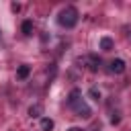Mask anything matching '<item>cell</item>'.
<instances>
[{"label": "cell", "mask_w": 131, "mask_h": 131, "mask_svg": "<svg viewBox=\"0 0 131 131\" xmlns=\"http://www.w3.org/2000/svg\"><path fill=\"white\" fill-rule=\"evenodd\" d=\"M108 72L111 74H123L125 72V61L123 59H113L108 63Z\"/></svg>", "instance_id": "277c9868"}, {"label": "cell", "mask_w": 131, "mask_h": 131, "mask_svg": "<svg viewBox=\"0 0 131 131\" xmlns=\"http://www.w3.org/2000/svg\"><path fill=\"white\" fill-rule=\"evenodd\" d=\"M78 10L74 8V6H66L61 12H59V16H57V23L61 25V27H66V29H74L76 27V23H78Z\"/></svg>", "instance_id": "6da1fadb"}, {"label": "cell", "mask_w": 131, "mask_h": 131, "mask_svg": "<svg viewBox=\"0 0 131 131\" xmlns=\"http://www.w3.org/2000/svg\"><path fill=\"white\" fill-rule=\"evenodd\" d=\"M72 108H74V111H76V115H78V117H82V119H88V117L92 115L90 106H88V104H86V102H84L82 98H80V100H78V102H76V104H74Z\"/></svg>", "instance_id": "3957f363"}, {"label": "cell", "mask_w": 131, "mask_h": 131, "mask_svg": "<svg viewBox=\"0 0 131 131\" xmlns=\"http://www.w3.org/2000/svg\"><path fill=\"white\" fill-rule=\"evenodd\" d=\"M23 33L25 35H33V23L31 20H25L23 23Z\"/></svg>", "instance_id": "8fae6325"}, {"label": "cell", "mask_w": 131, "mask_h": 131, "mask_svg": "<svg viewBox=\"0 0 131 131\" xmlns=\"http://www.w3.org/2000/svg\"><path fill=\"white\" fill-rule=\"evenodd\" d=\"M68 131H82V129H80V127H70Z\"/></svg>", "instance_id": "5bb4252c"}, {"label": "cell", "mask_w": 131, "mask_h": 131, "mask_svg": "<svg viewBox=\"0 0 131 131\" xmlns=\"http://www.w3.org/2000/svg\"><path fill=\"white\" fill-rule=\"evenodd\" d=\"M92 131H98V129H92Z\"/></svg>", "instance_id": "9a60e30c"}, {"label": "cell", "mask_w": 131, "mask_h": 131, "mask_svg": "<svg viewBox=\"0 0 131 131\" xmlns=\"http://www.w3.org/2000/svg\"><path fill=\"white\" fill-rule=\"evenodd\" d=\"M78 63L86 66L90 72H98V68H100V59H98L96 55H86V57H80V59H78Z\"/></svg>", "instance_id": "7a4b0ae2"}, {"label": "cell", "mask_w": 131, "mask_h": 131, "mask_svg": "<svg viewBox=\"0 0 131 131\" xmlns=\"http://www.w3.org/2000/svg\"><path fill=\"white\" fill-rule=\"evenodd\" d=\"M88 96H90V98H92L94 102H98V100H100V90H98L96 86H92V88L88 90Z\"/></svg>", "instance_id": "30bf717a"}, {"label": "cell", "mask_w": 131, "mask_h": 131, "mask_svg": "<svg viewBox=\"0 0 131 131\" xmlns=\"http://www.w3.org/2000/svg\"><path fill=\"white\" fill-rule=\"evenodd\" d=\"M119 121H121V117H119L117 113H113V117H111V123H113V125H117Z\"/></svg>", "instance_id": "7c38bea8"}, {"label": "cell", "mask_w": 131, "mask_h": 131, "mask_svg": "<svg viewBox=\"0 0 131 131\" xmlns=\"http://www.w3.org/2000/svg\"><path fill=\"white\" fill-rule=\"evenodd\" d=\"M80 98H82V92H80L78 88H74V90L70 92V96H68V104H70V106H74V104H76Z\"/></svg>", "instance_id": "8992f818"}, {"label": "cell", "mask_w": 131, "mask_h": 131, "mask_svg": "<svg viewBox=\"0 0 131 131\" xmlns=\"http://www.w3.org/2000/svg\"><path fill=\"white\" fill-rule=\"evenodd\" d=\"M53 127H55L53 119H49V117H43L41 119V131H51Z\"/></svg>", "instance_id": "9c48e42d"}, {"label": "cell", "mask_w": 131, "mask_h": 131, "mask_svg": "<svg viewBox=\"0 0 131 131\" xmlns=\"http://www.w3.org/2000/svg\"><path fill=\"white\" fill-rule=\"evenodd\" d=\"M29 74H31V68H29L27 63L18 66V70H16V76H18L20 80H27V78H29Z\"/></svg>", "instance_id": "ba28073f"}, {"label": "cell", "mask_w": 131, "mask_h": 131, "mask_svg": "<svg viewBox=\"0 0 131 131\" xmlns=\"http://www.w3.org/2000/svg\"><path fill=\"white\" fill-rule=\"evenodd\" d=\"M41 115H43V104L35 102V104L29 106V117H31V119H39Z\"/></svg>", "instance_id": "5b68a950"}, {"label": "cell", "mask_w": 131, "mask_h": 131, "mask_svg": "<svg viewBox=\"0 0 131 131\" xmlns=\"http://www.w3.org/2000/svg\"><path fill=\"white\" fill-rule=\"evenodd\" d=\"M10 8H12V10H14V12H18V10H20V4H16V2H14V4H12V6H10Z\"/></svg>", "instance_id": "4fadbf2b"}, {"label": "cell", "mask_w": 131, "mask_h": 131, "mask_svg": "<svg viewBox=\"0 0 131 131\" xmlns=\"http://www.w3.org/2000/svg\"><path fill=\"white\" fill-rule=\"evenodd\" d=\"M113 47H115V41H113L111 37H102V39H100V49H102V51H111Z\"/></svg>", "instance_id": "52a82bcc"}]
</instances>
